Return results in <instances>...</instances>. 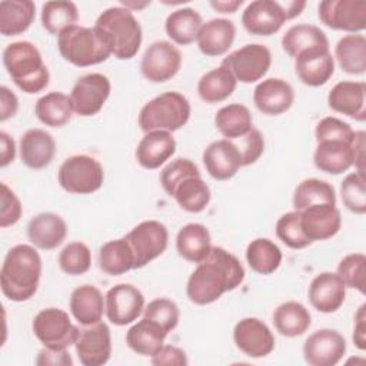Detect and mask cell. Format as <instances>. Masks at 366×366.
<instances>
[{
    "label": "cell",
    "instance_id": "obj_45",
    "mask_svg": "<svg viewBox=\"0 0 366 366\" xmlns=\"http://www.w3.org/2000/svg\"><path fill=\"white\" fill-rule=\"evenodd\" d=\"M77 19V6L69 0L46 1L41 7V26L50 34L59 36L64 29L74 26Z\"/></svg>",
    "mask_w": 366,
    "mask_h": 366
},
{
    "label": "cell",
    "instance_id": "obj_44",
    "mask_svg": "<svg viewBox=\"0 0 366 366\" xmlns=\"http://www.w3.org/2000/svg\"><path fill=\"white\" fill-rule=\"evenodd\" d=\"M336 204V193L330 183L320 179H305L293 193V207L302 212L313 204Z\"/></svg>",
    "mask_w": 366,
    "mask_h": 366
},
{
    "label": "cell",
    "instance_id": "obj_16",
    "mask_svg": "<svg viewBox=\"0 0 366 366\" xmlns=\"http://www.w3.org/2000/svg\"><path fill=\"white\" fill-rule=\"evenodd\" d=\"M79 360L84 366H102L112 355L110 329L104 322L87 325L80 329L74 343Z\"/></svg>",
    "mask_w": 366,
    "mask_h": 366
},
{
    "label": "cell",
    "instance_id": "obj_2",
    "mask_svg": "<svg viewBox=\"0 0 366 366\" xmlns=\"http://www.w3.org/2000/svg\"><path fill=\"white\" fill-rule=\"evenodd\" d=\"M41 276V259L30 244L13 246L1 264L0 286L13 302H26L34 296Z\"/></svg>",
    "mask_w": 366,
    "mask_h": 366
},
{
    "label": "cell",
    "instance_id": "obj_6",
    "mask_svg": "<svg viewBox=\"0 0 366 366\" xmlns=\"http://www.w3.org/2000/svg\"><path fill=\"white\" fill-rule=\"evenodd\" d=\"M190 103L179 92H166L149 100L139 113V126L147 133L164 130L173 133L182 129L190 117Z\"/></svg>",
    "mask_w": 366,
    "mask_h": 366
},
{
    "label": "cell",
    "instance_id": "obj_55",
    "mask_svg": "<svg viewBox=\"0 0 366 366\" xmlns=\"http://www.w3.org/2000/svg\"><path fill=\"white\" fill-rule=\"evenodd\" d=\"M152 365L154 366H184L187 365V357L184 350L172 345H163L153 356Z\"/></svg>",
    "mask_w": 366,
    "mask_h": 366
},
{
    "label": "cell",
    "instance_id": "obj_58",
    "mask_svg": "<svg viewBox=\"0 0 366 366\" xmlns=\"http://www.w3.org/2000/svg\"><path fill=\"white\" fill-rule=\"evenodd\" d=\"M366 305H362L355 315V329H353V343L360 349H366Z\"/></svg>",
    "mask_w": 366,
    "mask_h": 366
},
{
    "label": "cell",
    "instance_id": "obj_33",
    "mask_svg": "<svg viewBox=\"0 0 366 366\" xmlns=\"http://www.w3.org/2000/svg\"><path fill=\"white\" fill-rule=\"evenodd\" d=\"M36 6L31 0H3L0 1V33L3 36H17L24 33L33 23Z\"/></svg>",
    "mask_w": 366,
    "mask_h": 366
},
{
    "label": "cell",
    "instance_id": "obj_59",
    "mask_svg": "<svg viewBox=\"0 0 366 366\" xmlns=\"http://www.w3.org/2000/svg\"><path fill=\"white\" fill-rule=\"evenodd\" d=\"M0 142H1V152H0V166L6 167L14 160L16 156V146L13 139L6 133L0 132Z\"/></svg>",
    "mask_w": 366,
    "mask_h": 366
},
{
    "label": "cell",
    "instance_id": "obj_9",
    "mask_svg": "<svg viewBox=\"0 0 366 366\" xmlns=\"http://www.w3.org/2000/svg\"><path fill=\"white\" fill-rule=\"evenodd\" d=\"M33 333L39 342L53 350H64L74 345L80 329L71 323L69 315L57 307L40 310L33 319Z\"/></svg>",
    "mask_w": 366,
    "mask_h": 366
},
{
    "label": "cell",
    "instance_id": "obj_57",
    "mask_svg": "<svg viewBox=\"0 0 366 366\" xmlns=\"http://www.w3.org/2000/svg\"><path fill=\"white\" fill-rule=\"evenodd\" d=\"M36 363L37 365H53V366H57V365H61V366H69V365H73V360H71V356L70 353H67V350H53V349H43L37 359H36Z\"/></svg>",
    "mask_w": 366,
    "mask_h": 366
},
{
    "label": "cell",
    "instance_id": "obj_37",
    "mask_svg": "<svg viewBox=\"0 0 366 366\" xmlns=\"http://www.w3.org/2000/svg\"><path fill=\"white\" fill-rule=\"evenodd\" d=\"M236 84L237 80L233 73L220 64L200 77L197 83V93L206 103H219L232 96Z\"/></svg>",
    "mask_w": 366,
    "mask_h": 366
},
{
    "label": "cell",
    "instance_id": "obj_3",
    "mask_svg": "<svg viewBox=\"0 0 366 366\" xmlns=\"http://www.w3.org/2000/svg\"><path fill=\"white\" fill-rule=\"evenodd\" d=\"M94 29L116 59L129 60L137 54L143 34L132 10L123 6L109 7L97 17Z\"/></svg>",
    "mask_w": 366,
    "mask_h": 366
},
{
    "label": "cell",
    "instance_id": "obj_17",
    "mask_svg": "<svg viewBox=\"0 0 366 366\" xmlns=\"http://www.w3.org/2000/svg\"><path fill=\"white\" fill-rule=\"evenodd\" d=\"M345 353L346 340L335 329H319L303 345V357L310 366H335Z\"/></svg>",
    "mask_w": 366,
    "mask_h": 366
},
{
    "label": "cell",
    "instance_id": "obj_8",
    "mask_svg": "<svg viewBox=\"0 0 366 366\" xmlns=\"http://www.w3.org/2000/svg\"><path fill=\"white\" fill-rule=\"evenodd\" d=\"M60 186L73 194H90L97 192L104 180L103 166L87 154L67 157L57 173Z\"/></svg>",
    "mask_w": 366,
    "mask_h": 366
},
{
    "label": "cell",
    "instance_id": "obj_47",
    "mask_svg": "<svg viewBox=\"0 0 366 366\" xmlns=\"http://www.w3.org/2000/svg\"><path fill=\"white\" fill-rule=\"evenodd\" d=\"M92 264V252L83 242H71L59 254L60 269L71 276L86 273Z\"/></svg>",
    "mask_w": 366,
    "mask_h": 366
},
{
    "label": "cell",
    "instance_id": "obj_21",
    "mask_svg": "<svg viewBox=\"0 0 366 366\" xmlns=\"http://www.w3.org/2000/svg\"><path fill=\"white\" fill-rule=\"evenodd\" d=\"M203 163L213 179L229 180L242 167V156L233 140L220 139L212 142L204 149Z\"/></svg>",
    "mask_w": 366,
    "mask_h": 366
},
{
    "label": "cell",
    "instance_id": "obj_24",
    "mask_svg": "<svg viewBox=\"0 0 366 366\" xmlns=\"http://www.w3.org/2000/svg\"><path fill=\"white\" fill-rule=\"evenodd\" d=\"M309 302L322 313H333L340 309L346 297V285L337 273L323 272L313 277L309 286Z\"/></svg>",
    "mask_w": 366,
    "mask_h": 366
},
{
    "label": "cell",
    "instance_id": "obj_26",
    "mask_svg": "<svg viewBox=\"0 0 366 366\" xmlns=\"http://www.w3.org/2000/svg\"><path fill=\"white\" fill-rule=\"evenodd\" d=\"M176 152V140L172 133L153 130L144 133L136 147L137 163L149 170L159 169Z\"/></svg>",
    "mask_w": 366,
    "mask_h": 366
},
{
    "label": "cell",
    "instance_id": "obj_49",
    "mask_svg": "<svg viewBox=\"0 0 366 366\" xmlns=\"http://www.w3.org/2000/svg\"><path fill=\"white\" fill-rule=\"evenodd\" d=\"M337 274L346 285V287H352L365 295L366 286V257L363 253H350L345 256L339 266Z\"/></svg>",
    "mask_w": 366,
    "mask_h": 366
},
{
    "label": "cell",
    "instance_id": "obj_13",
    "mask_svg": "<svg viewBox=\"0 0 366 366\" xmlns=\"http://www.w3.org/2000/svg\"><path fill=\"white\" fill-rule=\"evenodd\" d=\"M110 80L102 73H89L74 83L70 102L73 112L79 116L89 117L97 114L110 96Z\"/></svg>",
    "mask_w": 366,
    "mask_h": 366
},
{
    "label": "cell",
    "instance_id": "obj_4",
    "mask_svg": "<svg viewBox=\"0 0 366 366\" xmlns=\"http://www.w3.org/2000/svg\"><path fill=\"white\" fill-rule=\"evenodd\" d=\"M3 64L14 84L27 94L47 87L50 74L39 49L30 41H14L3 50Z\"/></svg>",
    "mask_w": 366,
    "mask_h": 366
},
{
    "label": "cell",
    "instance_id": "obj_28",
    "mask_svg": "<svg viewBox=\"0 0 366 366\" xmlns=\"http://www.w3.org/2000/svg\"><path fill=\"white\" fill-rule=\"evenodd\" d=\"M21 162L34 170L47 167L56 154V142L43 129H30L20 139Z\"/></svg>",
    "mask_w": 366,
    "mask_h": 366
},
{
    "label": "cell",
    "instance_id": "obj_10",
    "mask_svg": "<svg viewBox=\"0 0 366 366\" xmlns=\"http://www.w3.org/2000/svg\"><path fill=\"white\" fill-rule=\"evenodd\" d=\"M124 237L133 253V269L144 267L159 257L166 250L169 242L166 226L157 220H144L139 223Z\"/></svg>",
    "mask_w": 366,
    "mask_h": 366
},
{
    "label": "cell",
    "instance_id": "obj_53",
    "mask_svg": "<svg viewBox=\"0 0 366 366\" xmlns=\"http://www.w3.org/2000/svg\"><path fill=\"white\" fill-rule=\"evenodd\" d=\"M237 147L242 156V166H249L263 154L264 139L257 129L252 127L243 137H240V144H237Z\"/></svg>",
    "mask_w": 366,
    "mask_h": 366
},
{
    "label": "cell",
    "instance_id": "obj_43",
    "mask_svg": "<svg viewBox=\"0 0 366 366\" xmlns=\"http://www.w3.org/2000/svg\"><path fill=\"white\" fill-rule=\"evenodd\" d=\"M99 264L110 276H119L132 270L134 260L126 237L106 242L99 250Z\"/></svg>",
    "mask_w": 366,
    "mask_h": 366
},
{
    "label": "cell",
    "instance_id": "obj_1",
    "mask_svg": "<svg viewBox=\"0 0 366 366\" xmlns=\"http://www.w3.org/2000/svg\"><path fill=\"white\" fill-rule=\"evenodd\" d=\"M244 279L240 260L220 246H212L209 254L197 263L186 286V295L194 305H210L223 293L234 290Z\"/></svg>",
    "mask_w": 366,
    "mask_h": 366
},
{
    "label": "cell",
    "instance_id": "obj_11",
    "mask_svg": "<svg viewBox=\"0 0 366 366\" xmlns=\"http://www.w3.org/2000/svg\"><path fill=\"white\" fill-rule=\"evenodd\" d=\"M270 64V50L259 43L246 44L222 60V66L227 67L236 80L242 83H254L260 80L267 73Z\"/></svg>",
    "mask_w": 366,
    "mask_h": 366
},
{
    "label": "cell",
    "instance_id": "obj_20",
    "mask_svg": "<svg viewBox=\"0 0 366 366\" xmlns=\"http://www.w3.org/2000/svg\"><path fill=\"white\" fill-rule=\"evenodd\" d=\"M295 70L299 80L310 87L329 81L335 73V60L329 47H315L295 57Z\"/></svg>",
    "mask_w": 366,
    "mask_h": 366
},
{
    "label": "cell",
    "instance_id": "obj_39",
    "mask_svg": "<svg viewBox=\"0 0 366 366\" xmlns=\"http://www.w3.org/2000/svg\"><path fill=\"white\" fill-rule=\"evenodd\" d=\"M34 113L43 124L61 127L71 119L74 112L70 96L60 92H50L36 102Z\"/></svg>",
    "mask_w": 366,
    "mask_h": 366
},
{
    "label": "cell",
    "instance_id": "obj_35",
    "mask_svg": "<svg viewBox=\"0 0 366 366\" xmlns=\"http://www.w3.org/2000/svg\"><path fill=\"white\" fill-rule=\"evenodd\" d=\"M312 323L309 310L299 302H285L273 312V325L276 330L286 337L303 335Z\"/></svg>",
    "mask_w": 366,
    "mask_h": 366
},
{
    "label": "cell",
    "instance_id": "obj_61",
    "mask_svg": "<svg viewBox=\"0 0 366 366\" xmlns=\"http://www.w3.org/2000/svg\"><path fill=\"white\" fill-rule=\"evenodd\" d=\"M243 4V0H217V1H210V6L220 11V13H234L240 6Z\"/></svg>",
    "mask_w": 366,
    "mask_h": 366
},
{
    "label": "cell",
    "instance_id": "obj_56",
    "mask_svg": "<svg viewBox=\"0 0 366 366\" xmlns=\"http://www.w3.org/2000/svg\"><path fill=\"white\" fill-rule=\"evenodd\" d=\"M19 109L17 96L6 86L0 87V120L6 122L13 117Z\"/></svg>",
    "mask_w": 366,
    "mask_h": 366
},
{
    "label": "cell",
    "instance_id": "obj_34",
    "mask_svg": "<svg viewBox=\"0 0 366 366\" xmlns=\"http://www.w3.org/2000/svg\"><path fill=\"white\" fill-rule=\"evenodd\" d=\"M166 336L160 326L143 317L126 332V343L134 353L152 357L164 345Z\"/></svg>",
    "mask_w": 366,
    "mask_h": 366
},
{
    "label": "cell",
    "instance_id": "obj_36",
    "mask_svg": "<svg viewBox=\"0 0 366 366\" xmlns=\"http://www.w3.org/2000/svg\"><path fill=\"white\" fill-rule=\"evenodd\" d=\"M203 24L202 16L190 7H183L172 11L164 23L167 36L180 46L193 43Z\"/></svg>",
    "mask_w": 366,
    "mask_h": 366
},
{
    "label": "cell",
    "instance_id": "obj_19",
    "mask_svg": "<svg viewBox=\"0 0 366 366\" xmlns=\"http://www.w3.org/2000/svg\"><path fill=\"white\" fill-rule=\"evenodd\" d=\"M286 20L280 3L274 0L252 1L242 14L243 27L254 36H272L282 29Z\"/></svg>",
    "mask_w": 366,
    "mask_h": 366
},
{
    "label": "cell",
    "instance_id": "obj_48",
    "mask_svg": "<svg viewBox=\"0 0 366 366\" xmlns=\"http://www.w3.org/2000/svg\"><path fill=\"white\" fill-rule=\"evenodd\" d=\"M340 194L346 209L356 214L366 213V180L363 174L349 173L340 184Z\"/></svg>",
    "mask_w": 366,
    "mask_h": 366
},
{
    "label": "cell",
    "instance_id": "obj_25",
    "mask_svg": "<svg viewBox=\"0 0 366 366\" xmlns=\"http://www.w3.org/2000/svg\"><path fill=\"white\" fill-rule=\"evenodd\" d=\"M365 93L366 84L363 81H339L329 92L327 104L336 113L363 122L366 117Z\"/></svg>",
    "mask_w": 366,
    "mask_h": 366
},
{
    "label": "cell",
    "instance_id": "obj_54",
    "mask_svg": "<svg viewBox=\"0 0 366 366\" xmlns=\"http://www.w3.org/2000/svg\"><path fill=\"white\" fill-rule=\"evenodd\" d=\"M21 217V203L16 193L1 183V207H0V227L16 224Z\"/></svg>",
    "mask_w": 366,
    "mask_h": 366
},
{
    "label": "cell",
    "instance_id": "obj_29",
    "mask_svg": "<svg viewBox=\"0 0 366 366\" xmlns=\"http://www.w3.org/2000/svg\"><path fill=\"white\" fill-rule=\"evenodd\" d=\"M236 37V27L227 19H212L202 24L196 37L199 50L210 57L227 53Z\"/></svg>",
    "mask_w": 366,
    "mask_h": 366
},
{
    "label": "cell",
    "instance_id": "obj_14",
    "mask_svg": "<svg viewBox=\"0 0 366 366\" xmlns=\"http://www.w3.org/2000/svg\"><path fill=\"white\" fill-rule=\"evenodd\" d=\"M182 66V54L179 49L166 40L152 43L140 61V70L146 80L152 83H163L177 74Z\"/></svg>",
    "mask_w": 366,
    "mask_h": 366
},
{
    "label": "cell",
    "instance_id": "obj_32",
    "mask_svg": "<svg viewBox=\"0 0 366 366\" xmlns=\"http://www.w3.org/2000/svg\"><path fill=\"white\" fill-rule=\"evenodd\" d=\"M177 204L189 213H200L210 202V189L200 173L190 174L180 180L169 193Z\"/></svg>",
    "mask_w": 366,
    "mask_h": 366
},
{
    "label": "cell",
    "instance_id": "obj_50",
    "mask_svg": "<svg viewBox=\"0 0 366 366\" xmlns=\"http://www.w3.org/2000/svg\"><path fill=\"white\" fill-rule=\"evenodd\" d=\"M143 317L154 322L166 333H169L177 326L180 312L173 300L166 297H157L144 307Z\"/></svg>",
    "mask_w": 366,
    "mask_h": 366
},
{
    "label": "cell",
    "instance_id": "obj_12",
    "mask_svg": "<svg viewBox=\"0 0 366 366\" xmlns=\"http://www.w3.org/2000/svg\"><path fill=\"white\" fill-rule=\"evenodd\" d=\"M320 21L333 29L357 33L366 27V1L363 0H325L319 3Z\"/></svg>",
    "mask_w": 366,
    "mask_h": 366
},
{
    "label": "cell",
    "instance_id": "obj_30",
    "mask_svg": "<svg viewBox=\"0 0 366 366\" xmlns=\"http://www.w3.org/2000/svg\"><path fill=\"white\" fill-rule=\"evenodd\" d=\"M69 306L73 317L80 325L87 326L102 320L104 312V299L96 286L83 285L71 292Z\"/></svg>",
    "mask_w": 366,
    "mask_h": 366
},
{
    "label": "cell",
    "instance_id": "obj_60",
    "mask_svg": "<svg viewBox=\"0 0 366 366\" xmlns=\"http://www.w3.org/2000/svg\"><path fill=\"white\" fill-rule=\"evenodd\" d=\"M279 3L282 6L287 20L299 16L302 13V10L306 7V1H303V0H286V1H279Z\"/></svg>",
    "mask_w": 366,
    "mask_h": 366
},
{
    "label": "cell",
    "instance_id": "obj_52",
    "mask_svg": "<svg viewBox=\"0 0 366 366\" xmlns=\"http://www.w3.org/2000/svg\"><path fill=\"white\" fill-rule=\"evenodd\" d=\"M200 173L197 166L189 160V159H183V157H177L174 160H172L169 164H166L160 173V183L164 189V192L169 194L170 190L184 177L190 176V174H196Z\"/></svg>",
    "mask_w": 366,
    "mask_h": 366
},
{
    "label": "cell",
    "instance_id": "obj_23",
    "mask_svg": "<svg viewBox=\"0 0 366 366\" xmlns=\"http://www.w3.org/2000/svg\"><path fill=\"white\" fill-rule=\"evenodd\" d=\"M302 229L307 239L327 240L333 237L342 226L340 212L336 204H313L300 212Z\"/></svg>",
    "mask_w": 366,
    "mask_h": 366
},
{
    "label": "cell",
    "instance_id": "obj_15",
    "mask_svg": "<svg viewBox=\"0 0 366 366\" xmlns=\"http://www.w3.org/2000/svg\"><path fill=\"white\" fill-rule=\"evenodd\" d=\"M144 310V296L133 285L119 283L104 296V312L116 326H126L137 320Z\"/></svg>",
    "mask_w": 366,
    "mask_h": 366
},
{
    "label": "cell",
    "instance_id": "obj_22",
    "mask_svg": "<svg viewBox=\"0 0 366 366\" xmlns=\"http://www.w3.org/2000/svg\"><path fill=\"white\" fill-rule=\"evenodd\" d=\"M295 100L293 87L282 80L269 77L260 81L253 90V102L259 112L269 116H277L287 112Z\"/></svg>",
    "mask_w": 366,
    "mask_h": 366
},
{
    "label": "cell",
    "instance_id": "obj_41",
    "mask_svg": "<svg viewBox=\"0 0 366 366\" xmlns=\"http://www.w3.org/2000/svg\"><path fill=\"white\" fill-rule=\"evenodd\" d=\"M214 126L224 139H240L252 129L250 110L240 103L223 106L214 116Z\"/></svg>",
    "mask_w": 366,
    "mask_h": 366
},
{
    "label": "cell",
    "instance_id": "obj_27",
    "mask_svg": "<svg viewBox=\"0 0 366 366\" xmlns=\"http://www.w3.org/2000/svg\"><path fill=\"white\" fill-rule=\"evenodd\" d=\"M67 234L64 219L56 213L46 212L30 219L27 237L30 243L41 250H53L63 243Z\"/></svg>",
    "mask_w": 366,
    "mask_h": 366
},
{
    "label": "cell",
    "instance_id": "obj_51",
    "mask_svg": "<svg viewBox=\"0 0 366 366\" xmlns=\"http://www.w3.org/2000/svg\"><path fill=\"white\" fill-rule=\"evenodd\" d=\"M315 136L317 143L325 140L352 142L355 139V130L350 127L349 123L337 117H325L316 124Z\"/></svg>",
    "mask_w": 366,
    "mask_h": 366
},
{
    "label": "cell",
    "instance_id": "obj_40",
    "mask_svg": "<svg viewBox=\"0 0 366 366\" xmlns=\"http://www.w3.org/2000/svg\"><path fill=\"white\" fill-rule=\"evenodd\" d=\"M282 47L290 57H296L299 53L309 49L329 47V40L325 31L317 26L296 24L287 29L283 34Z\"/></svg>",
    "mask_w": 366,
    "mask_h": 366
},
{
    "label": "cell",
    "instance_id": "obj_31",
    "mask_svg": "<svg viewBox=\"0 0 366 366\" xmlns=\"http://www.w3.org/2000/svg\"><path fill=\"white\" fill-rule=\"evenodd\" d=\"M177 253L187 262L199 263L210 252V233L202 223L184 224L176 236Z\"/></svg>",
    "mask_w": 366,
    "mask_h": 366
},
{
    "label": "cell",
    "instance_id": "obj_7",
    "mask_svg": "<svg viewBox=\"0 0 366 366\" xmlns=\"http://www.w3.org/2000/svg\"><path fill=\"white\" fill-rule=\"evenodd\" d=\"M315 166L325 173L340 174L352 166L365 176V132H355L352 142L325 140L319 142L313 154Z\"/></svg>",
    "mask_w": 366,
    "mask_h": 366
},
{
    "label": "cell",
    "instance_id": "obj_5",
    "mask_svg": "<svg viewBox=\"0 0 366 366\" xmlns=\"http://www.w3.org/2000/svg\"><path fill=\"white\" fill-rule=\"evenodd\" d=\"M57 49L64 60L77 67L106 61L112 51L94 27L70 26L57 36Z\"/></svg>",
    "mask_w": 366,
    "mask_h": 366
},
{
    "label": "cell",
    "instance_id": "obj_46",
    "mask_svg": "<svg viewBox=\"0 0 366 366\" xmlns=\"http://www.w3.org/2000/svg\"><path fill=\"white\" fill-rule=\"evenodd\" d=\"M276 236L290 249H305L312 244L302 229L300 212H287L276 222Z\"/></svg>",
    "mask_w": 366,
    "mask_h": 366
},
{
    "label": "cell",
    "instance_id": "obj_38",
    "mask_svg": "<svg viewBox=\"0 0 366 366\" xmlns=\"http://www.w3.org/2000/svg\"><path fill=\"white\" fill-rule=\"evenodd\" d=\"M335 56L343 71L349 74H363L366 71L365 36L357 33L343 36L335 47Z\"/></svg>",
    "mask_w": 366,
    "mask_h": 366
},
{
    "label": "cell",
    "instance_id": "obj_18",
    "mask_svg": "<svg viewBox=\"0 0 366 366\" xmlns=\"http://www.w3.org/2000/svg\"><path fill=\"white\" fill-rule=\"evenodd\" d=\"M236 347L250 357H264L274 349V336L269 326L257 317H244L233 329Z\"/></svg>",
    "mask_w": 366,
    "mask_h": 366
},
{
    "label": "cell",
    "instance_id": "obj_42",
    "mask_svg": "<svg viewBox=\"0 0 366 366\" xmlns=\"http://www.w3.org/2000/svg\"><path fill=\"white\" fill-rule=\"evenodd\" d=\"M282 250L266 237L254 239L246 249V260L250 269L259 274H272L282 263Z\"/></svg>",
    "mask_w": 366,
    "mask_h": 366
}]
</instances>
